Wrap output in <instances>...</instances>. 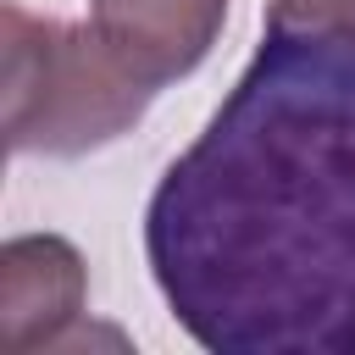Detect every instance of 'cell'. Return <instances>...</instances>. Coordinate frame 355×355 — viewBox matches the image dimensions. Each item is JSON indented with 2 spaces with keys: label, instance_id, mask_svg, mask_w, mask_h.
<instances>
[{
  "label": "cell",
  "instance_id": "obj_1",
  "mask_svg": "<svg viewBox=\"0 0 355 355\" xmlns=\"http://www.w3.org/2000/svg\"><path fill=\"white\" fill-rule=\"evenodd\" d=\"M144 261L211 355H355V33L266 22L161 172Z\"/></svg>",
  "mask_w": 355,
  "mask_h": 355
},
{
  "label": "cell",
  "instance_id": "obj_2",
  "mask_svg": "<svg viewBox=\"0 0 355 355\" xmlns=\"http://www.w3.org/2000/svg\"><path fill=\"white\" fill-rule=\"evenodd\" d=\"M6 144L11 155H89L122 139L155 100V83L89 22L33 17L6 0Z\"/></svg>",
  "mask_w": 355,
  "mask_h": 355
},
{
  "label": "cell",
  "instance_id": "obj_3",
  "mask_svg": "<svg viewBox=\"0 0 355 355\" xmlns=\"http://www.w3.org/2000/svg\"><path fill=\"white\" fill-rule=\"evenodd\" d=\"M89 272L61 233H22L0 250V349H61L83 316Z\"/></svg>",
  "mask_w": 355,
  "mask_h": 355
},
{
  "label": "cell",
  "instance_id": "obj_4",
  "mask_svg": "<svg viewBox=\"0 0 355 355\" xmlns=\"http://www.w3.org/2000/svg\"><path fill=\"white\" fill-rule=\"evenodd\" d=\"M89 17L161 89L211 55L227 22V0H89Z\"/></svg>",
  "mask_w": 355,
  "mask_h": 355
},
{
  "label": "cell",
  "instance_id": "obj_5",
  "mask_svg": "<svg viewBox=\"0 0 355 355\" xmlns=\"http://www.w3.org/2000/svg\"><path fill=\"white\" fill-rule=\"evenodd\" d=\"M266 22H288V28H338L355 33V0H272Z\"/></svg>",
  "mask_w": 355,
  "mask_h": 355
}]
</instances>
